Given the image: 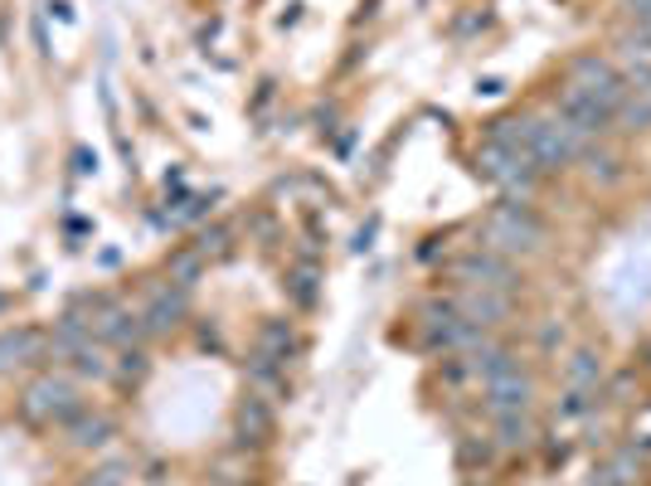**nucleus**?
Wrapping results in <instances>:
<instances>
[{
	"label": "nucleus",
	"instance_id": "f257e3e1",
	"mask_svg": "<svg viewBox=\"0 0 651 486\" xmlns=\"http://www.w3.org/2000/svg\"><path fill=\"white\" fill-rule=\"evenodd\" d=\"M481 239L491 248H501V253H540L544 239H550V229H544V220L530 210L525 200H501L491 204L487 224H481Z\"/></svg>",
	"mask_w": 651,
	"mask_h": 486
},
{
	"label": "nucleus",
	"instance_id": "f03ea898",
	"mask_svg": "<svg viewBox=\"0 0 651 486\" xmlns=\"http://www.w3.org/2000/svg\"><path fill=\"white\" fill-rule=\"evenodd\" d=\"M88 404H83L78 389H73L64 375H39L35 385L25 389V399H20V413H25L29 423H39V428H64Z\"/></svg>",
	"mask_w": 651,
	"mask_h": 486
},
{
	"label": "nucleus",
	"instance_id": "7ed1b4c3",
	"mask_svg": "<svg viewBox=\"0 0 651 486\" xmlns=\"http://www.w3.org/2000/svg\"><path fill=\"white\" fill-rule=\"evenodd\" d=\"M477 171L487 175L491 185H501L511 200H525V195L535 190V180H540V165L525 157V151H506V147H496V141H487V147L477 151Z\"/></svg>",
	"mask_w": 651,
	"mask_h": 486
},
{
	"label": "nucleus",
	"instance_id": "20e7f679",
	"mask_svg": "<svg viewBox=\"0 0 651 486\" xmlns=\"http://www.w3.org/2000/svg\"><path fill=\"white\" fill-rule=\"evenodd\" d=\"M453 273H457V283H467V287H491V292H516L520 287V277H516V267H511V258H501V253H462L457 263H453Z\"/></svg>",
	"mask_w": 651,
	"mask_h": 486
},
{
	"label": "nucleus",
	"instance_id": "39448f33",
	"mask_svg": "<svg viewBox=\"0 0 651 486\" xmlns=\"http://www.w3.org/2000/svg\"><path fill=\"white\" fill-rule=\"evenodd\" d=\"M554 117H564L569 127H579L584 137H593V141L603 137L607 122H613V117H607V112L593 102V92L579 88V83H564V88H560V112H554Z\"/></svg>",
	"mask_w": 651,
	"mask_h": 486
},
{
	"label": "nucleus",
	"instance_id": "423d86ee",
	"mask_svg": "<svg viewBox=\"0 0 651 486\" xmlns=\"http://www.w3.org/2000/svg\"><path fill=\"white\" fill-rule=\"evenodd\" d=\"M185 312H191V287L171 283V287H161V292H151V302H146V312H142L146 336H165V331H175L185 322Z\"/></svg>",
	"mask_w": 651,
	"mask_h": 486
},
{
	"label": "nucleus",
	"instance_id": "0eeeda50",
	"mask_svg": "<svg viewBox=\"0 0 651 486\" xmlns=\"http://www.w3.org/2000/svg\"><path fill=\"white\" fill-rule=\"evenodd\" d=\"M535 399V379L525 375V370H506V375L487 379V413L491 419H501V413H525Z\"/></svg>",
	"mask_w": 651,
	"mask_h": 486
},
{
	"label": "nucleus",
	"instance_id": "6e6552de",
	"mask_svg": "<svg viewBox=\"0 0 651 486\" xmlns=\"http://www.w3.org/2000/svg\"><path fill=\"white\" fill-rule=\"evenodd\" d=\"M453 307H457L462 322L491 331V326H501V322L511 316V292H491V287H467V292H462Z\"/></svg>",
	"mask_w": 651,
	"mask_h": 486
},
{
	"label": "nucleus",
	"instance_id": "1a4fd4ad",
	"mask_svg": "<svg viewBox=\"0 0 651 486\" xmlns=\"http://www.w3.org/2000/svg\"><path fill=\"white\" fill-rule=\"evenodd\" d=\"M64 428H69L73 448H108V443L118 438V423H112L108 413H88V409H83L78 419H69Z\"/></svg>",
	"mask_w": 651,
	"mask_h": 486
},
{
	"label": "nucleus",
	"instance_id": "9d476101",
	"mask_svg": "<svg viewBox=\"0 0 651 486\" xmlns=\"http://www.w3.org/2000/svg\"><path fill=\"white\" fill-rule=\"evenodd\" d=\"M564 385L569 389H598L603 385V360H598V350L579 346L569 360H564Z\"/></svg>",
	"mask_w": 651,
	"mask_h": 486
},
{
	"label": "nucleus",
	"instance_id": "9b49d317",
	"mask_svg": "<svg viewBox=\"0 0 651 486\" xmlns=\"http://www.w3.org/2000/svg\"><path fill=\"white\" fill-rule=\"evenodd\" d=\"M579 161H584V175H588L593 185H617V180H623V157H617V151L588 147Z\"/></svg>",
	"mask_w": 651,
	"mask_h": 486
},
{
	"label": "nucleus",
	"instance_id": "f8f14e48",
	"mask_svg": "<svg viewBox=\"0 0 651 486\" xmlns=\"http://www.w3.org/2000/svg\"><path fill=\"white\" fill-rule=\"evenodd\" d=\"M530 438H535L530 409H525V413H501V419H496V448L520 452V448H530Z\"/></svg>",
	"mask_w": 651,
	"mask_h": 486
},
{
	"label": "nucleus",
	"instance_id": "ddd939ff",
	"mask_svg": "<svg viewBox=\"0 0 651 486\" xmlns=\"http://www.w3.org/2000/svg\"><path fill=\"white\" fill-rule=\"evenodd\" d=\"M238 433H244V443H262L272 433V413L258 395H248L244 404H238Z\"/></svg>",
	"mask_w": 651,
	"mask_h": 486
},
{
	"label": "nucleus",
	"instance_id": "4468645a",
	"mask_svg": "<svg viewBox=\"0 0 651 486\" xmlns=\"http://www.w3.org/2000/svg\"><path fill=\"white\" fill-rule=\"evenodd\" d=\"M613 122H623V132H647L651 127V83H642V88L627 92V102L617 108Z\"/></svg>",
	"mask_w": 651,
	"mask_h": 486
},
{
	"label": "nucleus",
	"instance_id": "2eb2a0df",
	"mask_svg": "<svg viewBox=\"0 0 651 486\" xmlns=\"http://www.w3.org/2000/svg\"><path fill=\"white\" fill-rule=\"evenodd\" d=\"M525 137H530V117H496L487 127V141H496L506 151H525Z\"/></svg>",
	"mask_w": 651,
	"mask_h": 486
},
{
	"label": "nucleus",
	"instance_id": "dca6fc26",
	"mask_svg": "<svg viewBox=\"0 0 651 486\" xmlns=\"http://www.w3.org/2000/svg\"><path fill=\"white\" fill-rule=\"evenodd\" d=\"M69 365H73V375H83V379H108V375H112V365L102 360V346H98V340H88V346L73 350Z\"/></svg>",
	"mask_w": 651,
	"mask_h": 486
},
{
	"label": "nucleus",
	"instance_id": "f3484780",
	"mask_svg": "<svg viewBox=\"0 0 651 486\" xmlns=\"http://www.w3.org/2000/svg\"><path fill=\"white\" fill-rule=\"evenodd\" d=\"M292 346H297V340H292L287 322H268V326H262V350H258V356H272L282 365V360L292 356Z\"/></svg>",
	"mask_w": 651,
	"mask_h": 486
},
{
	"label": "nucleus",
	"instance_id": "a211bd4d",
	"mask_svg": "<svg viewBox=\"0 0 651 486\" xmlns=\"http://www.w3.org/2000/svg\"><path fill=\"white\" fill-rule=\"evenodd\" d=\"M199 273H205V253H199V248H185V253H175V258H171V283L195 287V283H199Z\"/></svg>",
	"mask_w": 651,
	"mask_h": 486
},
{
	"label": "nucleus",
	"instance_id": "6ab92c4d",
	"mask_svg": "<svg viewBox=\"0 0 651 486\" xmlns=\"http://www.w3.org/2000/svg\"><path fill=\"white\" fill-rule=\"evenodd\" d=\"M593 404H598V389H564L560 419H584V413H593Z\"/></svg>",
	"mask_w": 651,
	"mask_h": 486
},
{
	"label": "nucleus",
	"instance_id": "aec40b11",
	"mask_svg": "<svg viewBox=\"0 0 651 486\" xmlns=\"http://www.w3.org/2000/svg\"><path fill=\"white\" fill-rule=\"evenodd\" d=\"M617 49H623V59H627V64H647L651 68V35H647V29H637V35H623V39H617Z\"/></svg>",
	"mask_w": 651,
	"mask_h": 486
},
{
	"label": "nucleus",
	"instance_id": "412c9836",
	"mask_svg": "<svg viewBox=\"0 0 651 486\" xmlns=\"http://www.w3.org/2000/svg\"><path fill=\"white\" fill-rule=\"evenodd\" d=\"M491 443L487 438H462V448H457V458H462V468H487L491 462Z\"/></svg>",
	"mask_w": 651,
	"mask_h": 486
},
{
	"label": "nucleus",
	"instance_id": "4be33fe9",
	"mask_svg": "<svg viewBox=\"0 0 651 486\" xmlns=\"http://www.w3.org/2000/svg\"><path fill=\"white\" fill-rule=\"evenodd\" d=\"M118 375H122V379H142V375H146V350H142V346H127V350H122Z\"/></svg>",
	"mask_w": 651,
	"mask_h": 486
},
{
	"label": "nucleus",
	"instance_id": "5701e85b",
	"mask_svg": "<svg viewBox=\"0 0 651 486\" xmlns=\"http://www.w3.org/2000/svg\"><path fill=\"white\" fill-rule=\"evenodd\" d=\"M127 472H132L127 462H108V468H98L83 486H122V482H127Z\"/></svg>",
	"mask_w": 651,
	"mask_h": 486
},
{
	"label": "nucleus",
	"instance_id": "b1692460",
	"mask_svg": "<svg viewBox=\"0 0 651 486\" xmlns=\"http://www.w3.org/2000/svg\"><path fill=\"white\" fill-rule=\"evenodd\" d=\"M311 283H317V273H297V277H292V297H297L302 307L317 302V287H311Z\"/></svg>",
	"mask_w": 651,
	"mask_h": 486
},
{
	"label": "nucleus",
	"instance_id": "393cba45",
	"mask_svg": "<svg viewBox=\"0 0 651 486\" xmlns=\"http://www.w3.org/2000/svg\"><path fill=\"white\" fill-rule=\"evenodd\" d=\"M195 248H199L205 258H209V253H224V248H229V234H224V229H209V234H199Z\"/></svg>",
	"mask_w": 651,
	"mask_h": 486
},
{
	"label": "nucleus",
	"instance_id": "a878e982",
	"mask_svg": "<svg viewBox=\"0 0 651 486\" xmlns=\"http://www.w3.org/2000/svg\"><path fill=\"white\" fill-rule=\"evenodd\" d=\"M623 10L632 20H651V0H623Z\"/></svg>",
	"mask_w": 651,
	"mask_h": 486
},
{
	"label": "nucleus",
	"instance_id": "bb28decb",
	"mask_svg": "<svg viewBox=\"0 0 651 486\" xmlns=\"http://www.w3.org/2000/svg\"><path fill=\"white\" fill-rule=\"evenodd\" d=\"M647 365H651V350H647Z\"/></svg>",
	"mask_w": 651,
	"mask_h": 486
}]
</instances>
